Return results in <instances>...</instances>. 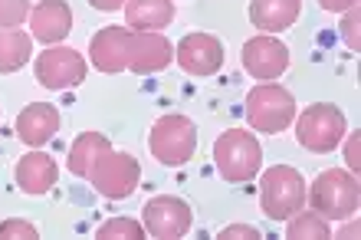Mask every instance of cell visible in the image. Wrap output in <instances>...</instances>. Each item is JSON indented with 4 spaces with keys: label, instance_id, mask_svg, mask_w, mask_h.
<instances>
[{
    "label": "cell",
    "instance_id": "27",
    "mask_svg": "<svg viewBox=\"0 0 361 240\" xmlns=\"http://www.w3.org/2000/svg\"><path fill=\"white\" fill-rule=\"evenodd\" d=\"M220 240H237V237H259V231L253 227V224H230V227H224V231L217 234Z\"/></svg>",
    "mask_w": 361,
    "mask_h": 240
},
{
    "label": "cell",
    "instance_id": "29",
    "mask_svg": "<svg viewBox=\"0 0 361 240\" xmlns=\"http://www.w3.org/2000/svg\"><path fill=\"white\" fill-rule=\"evenodd\" d=\"M95 10H105V13H112V10H122L125 0H89Z\"/></svg>",
    "mask_w": 361,
    "mask_h": 240
},
{
    "label": "cell",
    "instance_id": "6",
    "mask_svg": "<svg viewBox=\"0 0 361 240\" xmlns=\"http://www.w3.org/2000/svg\"><path fill=\"white\" fill-rule=\"evenodd\" d=\"M348 125H345V112L332 102H315L295 119V138L302 145L305 152L325 155L335 152L342 145Z\"/></svg>",
    "mask_w": 361,
    "mask_h": 240
},
{
    "label": "cell",
    "instance_id": "21",
    "mask_svg": "<svg viewBox=\"0 0 361 240\" xmlns=\"http://www.w3.org/2000/svg\"><path fill=\"white\" fill-rule=\"evenodd\" d=\"M289 231H286V237H293V240H329L332 237V231H329V221L325 217H319L315 211H299L289 217Z\"/></svg>",
    "mask_w": 361,
    "mask_h": 240
},
{
    "label": "cell",
    "instance_id": "2",
    "mask_svg": "<svg viewBox=\"0 0 361 240\" xmlns=\"http://www.w3.org/2000/svg\"><path fill=\"white\" fill-rule=\"evenodd\" d=\"M214 164L224 181L230 184H247L259 174V164H263V148H259V138L247 128H227L214 142Z\"/></svg>",
    "mask_w": 361,
    "mask_h": 240
},
{
    "label": "cell",
    "instance_id": "25",
    "mask_svg": "<svg viewBox=\"0 0 361 240\" xmlns=\"http://www.w3.org/2000/svg\"><path fill=\"white\" fill-rule=\"evenodd\" d=\"M358 20H361L358 4L345 10V17H342V37H345V43H348V49H355V53L361 49V43H358Z\"/></svg>",
    "mask_w": 361,
    "mask_h": 240
},
{
    "label": "cell",
    "instance_id": "28",
    "mask_svg": "<svg viewBox=\"0 0 361 240\" xmlns=\"http://www.w3.org/2000/svg\"><path fill=\"white\" fill-rule=\"evenodd\" d=\"M322 4V10H329V13H345L348 7H355L358 0H319Z\"/></svg>",
    "mask_w": 361,
    "mask_h": 240
},
{
    "label": "cell",
    "instance_id": "26",
    "mask_svg": "<svg viewBox=\"0 0 361 240\" xmlns=\"http://www.w3.org/2000/svg\"><path fill=\"white\" fill-rule=\"evenodd\" d=\"M342 145H345V164H348V172H358V164H361V158H358V132H345Z\"/></svg>",
    "mask_w": 361,
    "mask_h": 240
},
{
    "label": "cell",
    "instance_id": "15",
    "mask_svg": "<svg viewBox=\"0 0 361 240\" xmlns=\"http://www.w3.org/2000/svg\"><path fill=\"white\" fill-rule=\"evenodd\" d=\"M56 132H59V109L49 106V102H33L17 116V135L20 142L30 145V148L47 145Z\"/></svg>",
    "mask_w": 361,
    "mask_h": 240
},
{
    "label": "cell",
    "instance_id": "13",
    "mask_svg": "<svg viewBox=\"0 0 361 240\" xmlns=\"http://www.w3.org/2000/svg\"><path fill=\"white\" fill-rule=\"evenodd\" d=\"M128 47H132V30L105 27L89 43V59L99 73H125L128 69Z\"/></svg>",
    "mask_w": 361,
    "mask_h": 240
},
{
    "label": "cell",
    "instance_id": "24",
    "mask_svg": "<svg viewBox=\"0 0 361 240\" xmlns=\"http://www.w3.org/2000/svg\"><path fill=\"white\" fill-rule=\"evenodd\" d=\"M0 240H39V231L23 217H10L0 224Z\"/></svg>",
    "mask_w": 361,
    "mask_h": 240
},
{
    "label": "cell",
    "instance_id": "4",
    "mask_svg": "<svg viewBox=\"0 0 361 240\" xmlns=\"http://www.w3.org/2000/svg\"><path fill=\"white\" fill-rule=\"evenodd\" d=\"M259 208L269 221H289L299 208H305V181L289 164H273L259 181Z\"/></svg>",
    "mask_w": 361,
    "mask_h": 240
},
{
    "label": "cell",
    "instance_id": "10",
    "mask_svg": "<svg viewBox=\"0 0 361 240\" xmlns=\"http://www.w3.org/2000/svg\"><path fill=\"white\" fill-rule=\"evenodd\" d=\"M289 47L283 40L269 37V33H257L243 43V69L259 83H273L289 69Z\"/></svg>",
    "mask_w": 361,
    "mask_h": 240
},
{
    "label": "cell",
    "instance_id": "30",
    "mask_svg": "<svg viewBox=\"0 0 361 240\" xmlns=\"http://www.w3.org/2000/svg\"><path fill=\"white\" fill-rule=\"evenodd\" d=\"M342 237H358V217H355V214L348 217V224L342 227Z\"/></svg>",
    "mask_w": 361,
    "mask_h": 240
},
{
    "label": "cell",
    "instance_id": "12",
    "mask_svg": "<svg viewBox=\"0 0 361 240\" xmlns=\"http://www.w3.org/2000/svg\"><path fill=\"white\" fill-rule=\"evenodd\" d=\"M174 47L164 33H152V30H132V47H128V69L138 76L148 73H161L164 66H171Z\"/></svg>",
    "mask_w": 361,
    "mask_h": 240
},
{
    "label": "cell",
    "instance_id": "22",
    "mask_svg": "<svg viewBox=\"0 0 361 240\" xmlns=\"http://www.w3.org/2000/svg\"><path fill=\"white\" fill-rule=\"evenodd\" d=\"M99 240H145V224L132 221V217H112L105 221L99 231H95Z\"/></svg>",
    "mask_w": 361,
    "mask_h": 240
},
{
    "label": "cell",
    "instance_id": "8",
    "mask_svg": "<svg viewBox=\"0 0 361 240\" xmlns=\"http://www.w3.org/2000/svg\"><path fill=\"white\" fill-rule=\"evenodd\" d=\"M33 73H37V83L43 89H73V86H82L86 83V59L82 53L73 47H47L43 53L37 56L33 63Z\"/></svg>",
    "mask_w": 361,
    "mask_h": 240
},
{
    "label": "cell",
    "instance_id": "23",
    "mask_svg": "<svg viewBox=\"0 0 361 240\" xmlns=\"http://www.w3.org/2000/svg\"><path fill=\"white\" fill-rule=\"evenodd\" d=\"M30 0H0V30L23 27L30 17Z\"/></svg>",
    "mask_w": 361,
    "mask_h": 240
},
{
    "label": "cell",
    "instance_id": "9",
    "mask_svg": "<svg viewBox=\"0 0 361 240\" xmlns=\"http://www.w3.org/2000/svg\"><path fill=\"white\" fill-rule=\"evenodd\" d=\"M142 224L148 237L178 240L188 237L190 224H194V211H190L188 201H180L174 194H158L142 208Z\"/></svg>",
    "mask_w": 361,
    "mask_h": 240
},
{
    "label": "cell",
    "instance_id": "19",
    "mask_svg": "<svg viewBox=\"0 0 361 240\" xmlns=\"http://www.w3.org/2000/svg\"><path fill=\"white\" fill-rule=\"evenodd\" d=\"M112 148V142L102 132H79V138L69 148V172L76 178H89V172L95 168V162Z\"/></svg>",
    "mask_w": 361,
    "mask_h": 240
},
{
    "label": "cell",
    "instance_id": "1",
    "mask_svg": "<svg viewBox=\"0 0 361 240\" xmlns=\"http://www.w3.org/2000/svg\"><path fill=\"white\" fill-rule=\"evenodd\" d=\"M305 201L325 221H348L361 201L358 174L342 172V168H325L312 181V188L305 191Z\"/></svg>",
    "mask_w": 361,
    "mask_h": 240
},
{
    "label": "cell",
    "instance_id": "5",
    "mask_svg": "<svg viewBox=\"0 0 361 240\" xmlns=\"http://www.w3.org/2000/svg\"><path fill=\"white\" fill-rule=\"evenodd\" d=\"M148 152L168 168L188 164L197 152V125L188 116H178V112L161 116L148 132Z\"/></svg>",
    "mask_w": 361,
    "mask_h": 240
},
{
    "label": "cell",
    "instance_id": "16",
    "mask_svg": "<svg viewBox=\"0 0 361 240\" xmlns=\"http://www.w3.org/2000/svg\"><path fill=\"white\" fill-rule=\"evenodd\" d=\"M56 162L49 158L47 152H30L23 155L13 168V178H17V188L23 194H47L53 184H56Z\"/></svg>",
    "mask_w": 361,
    "mask_h": 240
},
{
    "label": "cell",
    "instance_id": "18",
    "mask_svg": "<svg viewBox=\"0 0 361 240\" xmlns=\"http://www.w3.org/2000/svg\"><path fill=\"white\" fill-rule=\"evenodd\" d=\"M125 27L128 30H152L161 33L174 20L171 0H125Z\"/></svg>",
    "mask_w": 361,
    "mask_h": 240
},
{
    "label": "cell",
    "instance_id": "17",
    "mask_svg": "<svg viewBox=\"0 0 361 240\" xmlns=\"http://www.w3.org/2000/svg\"><path fill=\"white\" fill-rule=\"evenodd\" d=\"M302 0H250V23L259 33H283L299 20Z\"/></svg>",
    "mask_w": 361,
    "mask_h": 240
},
{
    "label": "cell",
    "instance_id": "11",
    "mask_svg": "<svg viewBox=\"0 0 361 240\" xmlns=\"http://www.w3.org/2000/svg\"><path fill=\"white\" fill-rule=\"evenodd\" d=\"M174 59L188 76H214L224 66V43L214 33H188L174 49Z\"/></svg>",
    "mask_w": 361,
    "mask_h": 240
},
{
    "label": "cell",
    "instance_id": "7",
    "mask_svg": "<svg viewBox=\"0 0 361 240\" xmlns=\"http://www.w3.org/2000/svg\"><path fill=\"white\" fill-rule=\"evenodd\" d=\"M86 181L95 184V191L102 194V198H109V201H122V198H128V194L138 188V181H142V164H138V158L135 155H125V152H109L95 162V168L89 172Z\"/></svg>",
    "mask_w": 361,
    "mask_h": 240
},
{
    "label": "cell",
    "instance_id": "20",
    "mask_svg": "<svg viewBox=\"0 0 361 240\" xmlns=\"http://www.w3.org/2000/svg\"><path fill=\"white\" fill-rule=\"evenodd\" d=\"M33 56V37L27 30H0V73H17Z\"/></svg>",
    "mask_w": 361,
    "mask_h": 240
},
{
    "label": "cell",
    "instance_id": "3",
    "mask_svg": "<svg viewBox=\"0 0 361 240\" xmlns=\"http://www.w3.org/2000/svg\"><path fill=\"white\" fill-rule=\"evenodd\" d=\"M295 119L293 92L279 83H259L247 92V122L253 132L279 135L286 132Z\"/></svg>",
    "mask_w": 361,
    "mask_h": 240
},
{
    "label": "cell",
    "instance_id": "14",
    "mask_svg": "<svg viewBox=\"0 0 361 240\" xmlns=\"http://www.w3.org/2000/svg\"><path fill=\"white\" fill-rule=\"evenodd\" d=\"M69 30H73V10L66 0H39L30 10V37L39 43L56 47L69 37Z\"/></svg>",
    "mask_w": 361,
    "mask_h": 240
}]
</instances>
